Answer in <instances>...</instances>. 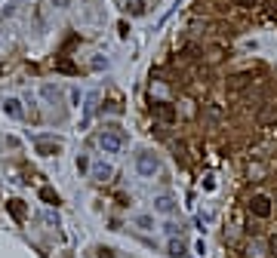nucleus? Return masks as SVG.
<instances>
[{
	"label": "nucleus",
	"instance_id": "obj_1",
	"mask_svg": "<svg viewBox=\"0 0 277 258\" xmlns=\"http://www.w3.org/2000/svg\"><path fill=\"white\" fill-rule=\"evenodd\" d=\"M136 169H138V175H145V179H154L157 169H160V160L151 154V151H142V154L136 157Z\"/></svg>",
	"mask_w": 277,
	"mask_h": 258
},
{
	"label": "nucleus",
	"instance_id": "obj_2",
	"mask_svg": "<svg viewBox=\"0 0 277 258\" xmlns=\"http://www.w3.org/2000/svg\"><path fill=\"white\" fill-rule=\"evenodd\" d=\"M249 212L256 215V218H268V215H271V200H268L265 194H256V197L249 200Z\"/></svg>",
	"mask_w": 277,
	"mask_h": 258
},
{
	"label": "nucleus",
	"instance_id": "obj_3",
	"mask_svg": "<svg viewBox=\"0 0 277 258\" xmlns=\"http://www.w3.org/2000/svg\"><path fill=\"white\" fill-rule=\"evenodd\" d=\"M34 148H37L40 157H55V154L62 151V142H59V138H37V142H34Z\"/></svg>",
	"mask_w": 277,
	"mask_h": 258
},
{
	"label": "nucleus",
	"instance_id": "obj_4",
	"mask_svg": "<svg viewBox=\"0 0 277 258\" xmlns=\"http://www.w3.org/2000/svg\"><path fill=\"white\" fill-rule=\"evenodd\" d=\"M151 114L157 117V120H164V123H172V120H176V108H172V104H166V102H154V104H151Z\"/></svg>",
	"mask_w": 277,
	"mask_h": 258
},
{
	"label": "nucleus",
	"instance_id": "obj_5",
	"mask_svg": "<svg viewBox=\"0 0 277 258\" xmlns=\"http://www.w3.org/2000/svg\"><path fill=\"white\" fill-rule=\"evenodd\" d=\"M154 212H160V215H172V212H176V200H172L169 194L157 197V200H154Z\"/></svg>",
	"mask_w": 277,
	"mask_h": 258
},
{
	"label": "nucleus",
	"instance_id": "obj_6",
	"mask_svg": "<svg viewBox=\"0 0 277 258\" xmlns=\"http://www.w3.org/2000/svg\"><path fill=\"white\" fill-rule=\"evenodd\" d=\"M89 172H92V179H96V181H108L111 175H114V169L108 166V163H92Z\"/></svg>",
	"mask_w": 277,
	"mask_h": 258
},
{
	"label": "nucleus",
	"instance_id": "obj_7",
	"mask_svg": "<svg viewBox=\"0 0 277 258\" xmlns=\"http://www.w3.org/2000/svg\"><path fill=\"white\" fill-rule=\"evenodd\" d=\"M3 111H6V117H13V120H22V117H25L19 99H6V102H3Z\"/></svg>",
	"mask_w": 277,
	"mask_h": 258
},
{
	"label": "nucleus",
	"instance_id": "obj_8",
	"mask_svg": "<svg viewBox=\"0 0 277 258\" xmlns=\"http://www.w3.org/2000/svg\"><path fill=\"white\" fill-rule=\"evenodd\" d=\"M55 71H62V74H77V65H74L68 55H59V58H55Z\"/></svg>",
	"mask_w": 277,
	"mask_h": 258
},
{
	"label": "nucleus",
	"instance_id": "obj_9",
	"mask_svg": "<svg viewBox=\"0 0 277 258\" xmlns=\"http://www.w3.org/2000/svg\"><path fill=\"white\" fill-rule=\"evenodd\" d=\"M166 255L172 258H185V243L179 237H169V246H166Z\"/></svg>",
	"mask_w": 277,
	"mask_h": 258
},
{
	"label": "nucleus",
	"instance_id": "obj_10",
	"mask_svg": "<svg viewBox=\"0 0 277 258\" xmlns=\"http://www.w3.org/2000/svg\"><path fill=\"white\" fill-rule=\"evenodd\" d=\"M126 13H130V16H145L148 13V6H145V0H126Z\"/></svg>",
	"mask_w": 277,
	"mask_h": 258
},
{
	"label": "nucleus",
	"instance_id": "obj_11",
	"mask_svg": "<svg viewBox=\"0 0 277 258\" xmlns=\"http://www.w3.org/2000/svg\"><path fill=\"white\" fill-rule=\"evenodd\" d=\"M6 209L13 212V218H16V221H25V203H22V200H9V203H6Z\"/></svg>",
	"mask_w": 277,
	"mask_h": 258
},
{
	"label": "nucleus",
	"instance_id": "obj_12",
	"mask_svg": "<svg viewBox=\"0 0 277 258\" xmlns=\"http://www.w3.org/2000/svg\"><path fill=\"white\" fill-rule=\"evenodd\" d=\"M247 255H249V258H265V255H268V252H265V243L252 240V243L247 246Z\"/></svg>",
	"mask_w": 277,
	"mask_h": 258
},
{
	"label": "nucleus",
	"instance_id": "obj_13",
	"mask_svg": "<svg viewBox=\"0 0 277 258\" xmlns=\"http://www.w3.org/2000/svg\"><path fill=\"white\" fill-rule=\"evenodd\" d=\"M40 92H43V99H46V102H59V86L43 83V86H40Z\"/></svg>",
	"mask_w": 277,
	"mask_h": 258
},
{
	"label": "nucleus",
	"instance_id": "obj_14",
	"mask_svg": "<svg viewBox=\"0 0 277 258\" xmlns=\"http://www.w3.org/2000/svg\"><path fill=\"white\" fill-rule=\"evenodd\" d=\"M40 200H43V203H53V206H59V194H55L53 187H40Z\"/></svg>",
	"mask_w": 277,
	"mask_h": 258
},
{
	"label": "nucleus",
	"instance_id": "obj_15",
	"mask_svg": "<svg viewBox=\"0 0 277 258\" xmlns=\"http://www.w3.org/2000/svg\"><path fill=\"white\" fill-rule=\"evenodd\" d=\"M136 228H142V231H154V218H151V215H136Z\"/></svg>",
	"mask_w": 277,
	"mask_h": 258
},
{
	"label": "nucleus",
	"instance_id": "obj_16",
	"mask_svg": "<svg viewBox=\"0 0 277 258\" xmlns=\"http://www.w3.org/2000/svg\"><path fill=\"white\" fill-rule=\"evenodd\" d=\"M89 68H92V71H105V68H108V58H105V55H96V58L89 62Z\"/></svg>",
	"mask_w": 277,
	"mask_h": 258
},
{
	"label": "nucleus",
	"instance_id": "obj_17",
	"mask_svg": "<svg viewBox=\"0 0 277 258\" xmlns=\"http://www.w3.org/2000/svg\"><path fill=\"white\" fill-rule=\"evenodd\" d=\"M164 228H166V233H169V237H179V231H182V228L176 225V221H166Z\"/></svg>",
	"mask_w": 277,
	"mask_h": 258
},
{
	"label": "nucleus",
	"instance_id": "obj_18",
	"mask_svg": "<svg viewBox=\"0 0 277 258\" xmlns=\"http://www.w3.org/2000/svg\"><path fill=\"white\" fill-rule=\"evenodd\" d=\"M43 221H46V225H55V228H59V215H55V212H43Z\"/></svg>",
	"mask_w": 277,
	"mask_h": 258
},
{
	"label": "nucleus",
	"instance_id": "obj_19",
	"mask_svg": "<svg viewBox=\"0 0 277 258\" xmlns=\"http://www.w3.org/2000/svg\"><path fill=\"white\" fill-rule=\"evenodd\" d=\"M268 255H277V233L268 237Z\"/></svg>",
	"mask_w": 277,
	"mask_h": 258
},
{
	"label": "nucleus",
	"instance_id": "obj_20",
	"mask_svg": "<svg viewBox=\"0 0 277 258\" xmlns=\"http://www.w3.org/2000/svg\"><path fill=\"white\" fill-rule=\"evenodd\" d=\"M86 169H89V160L80 154V157H77V172H86Z\"/></svg>",
	"mask_w": 277,
	"mask_h": 258
},
{
	"label": "nucleus",
	"instance_id": "obj_21",
	"mask_svg": "<svg viewBox=\"0 0 277 258\" xmlns=\"http://www.w3.org/2000/svg\"><path fill=\"white\" fill-rule=\"evenodd\" d=\"M231 3H234V6H244V9H249V6H256L259 0H231Z\"/></svg>",
	"mask_w": 277,
	"mask_h": 258
},
{
	"label": "nucleus",
	"instance_id": "obj_22",
	"mask_svg": "<svg viewBox=\"0 0 277 258\" xmlns=\"http://www.w3.org/2000/svg\"><path fill=\"white\" fill-rule=\"evenodd\" d=\"M262 123H268V120H277V111H262V117H259Z\"/></svg>",
	"mask_w": 277,
	"mask_h": 258
},
{
	"label": "nucleus",
	"instance_id": "obj_23",
	"mask_svg": "<svg viewBox=\"0 0 277 258\" xmlns=\"http://www.w3.org/2000/svg\"><path fill=\"white\" fill-rule=\"evenodd\" d=\"M117 34H120V37H130V25H126V22H120V25H117Z\"/></svg>",
	"mask_w": 277,
	"mask_h": 258
},
{
	"label": "nucleus",
	"instance_id": "obj_24",
	"mask_svg": "<svg viewBox=\"0 0 277 258\" xmlns=\"http://www.w3.org/2000/svg\"><path fill=\"white\" fill-rule=\"evenodd\" d=\"M268 16L277 19V0H268Z\"/></svg>",
	"mask_w": 277,
	"mask_h": 258
},
{
	"label": "nucleus",
	"instance_id": "obj_25",
	"mask_svg": "<svg viewBox=\"0 0 277 258\" xmlns=\"http://www.w3.org/2000/svg\"><path fill=\"white\" fill-rule=\"evenodd\" d=\"M53 6H59V9H68V6H71V0H53Z\"/></svg>",
	"mask_w": 277,
	"mask_h": 258
},
{
	"label": "nucleus",
	"instance_id": "obj_26",
	"mask_svg": "<svg viewBox=\"0 0 277 258\" xmlns=\"http://www.w3.org/2000/svg\"><path fill=\"white\" fill-rule=\"evenodd\" d=\"M99 258H117V255H114V249H99Z\"/></svg>",
	"mask_w": 277,
	"mask_h": 258
}]
</instances>
